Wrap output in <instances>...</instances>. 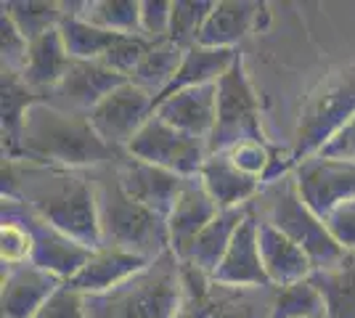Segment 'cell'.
<instances>
[{"instance_id":"obj_6","label":"cell","mask_w":355,"mask_h":318,"mask_svg":"<svg viewBox=\"0 0 355 318\" xmlns=\"http://www.w3.org/2000/svg\"><path fill=\"white\" fill-rule=\"evenodd\" d=\"M355 117V67L329 75L308 96L297 125V165L324 149Z\"/></svg>"},{"instance_id":"obj_25","label":"cell","mask_w":355,"mask_h":318,"mask_svg":"<svg viewBox=\"0 0 355 318\" xmlns=\"http://www.w3.org/2000/svg\"><path fill=\"white\" fill-rule=\"evenodd\" d=\"M236 51L234 48H205V46H191L183 53V64L178 69L175 80L170 82V88L157 98V104L175 96V93L186 91V88H196V85H207V82H218L231 64L236 61Z\"/></svg>"},{"instance_id":"obj_10","label":"cell","mask_w":355,"mask_h":318,"mask_svg":"<svg viewBox=\"0 0 355 318\" xmlns=\"http://www.w3.org/2000/svg\"><path fill=\"white\" fill-rule=\"evenodd\" d=\"M3 215H11L16 220H21L24 228L32 236V255L30 263L43 268V271L53 273L59 279H72L90 260V249L83 244L69 239L67 233H61L59 228H53L48 220H43L35 210H30L21 199L16 197H3Z\"/></svg>"},{"instance_id":"obj_22","label":"cell","mask_w":355,"mask_h":318,"mask_svg":"<svg viewBox=\"0 0 355 318\" xmlns=\"http://www.w3.org/2000/svg\"><path fill=\"white\" fill-rule=\"evenodd\" d=\"M72 67V59L64 48L59 27L51 32H45L40 37H35L30 43V53L24 61V69H21V80L30 85L32 91H56L59 82L67 77Z\"/></svg>"},{"instance_id":"obj_12","label":"cell","mask_w":355,"mask_h":318,"mask_svg":"<svg viewBox=\"0 0 355 318\" xmlns=\"http://www.w3.org/2000/svg\"><path fill=\"white\" fill-rule=\"evenodd\" d=\"M295 181L302 202L326 220L342 202L355 199V162L308 157L295 167Z\"/></svg>"},{"instance_id":"obj_40","label":"cell","mask_w":355,"mask_h":318,"mask_svg":"<svg viewBox=\"0 0 355 318\" xmlns=\"http://www.w3.org/2000/svg\"><path fill=\"white\" fill-rule=\"evenodd\" d=\"M315 157H326V159H342V162H355V117L337 136L326 143Z\"/></svg>"},{"instance_id":"obj_26","label":"cell","mask_w":355,"mask_h":318,"mask_svg":"<svg viewBox=\"0 0 355 318\" xmlns=\"http://www.w3.org/2000/svg\"><path fill=\"white\" fill-rule=\"evenodd\" d=\"M311 281L324 294L326 316L329 318H355V252L324 271H313Z\"/></svg>"},{"instance_id":"obj_2","label":"cell","mask_w":355,"mask_h":318,"mask_svg":"<svg viewBox=\"0 0 355 318\" xmlns=\"http://www.w3.org/2000/svg\"><path fill=\"white\" fill-rule=\"evenodd\" d=\"M19 157H27L32 165L80 170L119 159L117 149L104 143L85 114H72L59 106L37 101L24 117Z\"/></svg>"},{"instance_id":"obj_3","label":"cell","mask_w":355,"mask_h":318,"mask_svg":"<svg viewBox=\"0 0 355 318\" xmlns=\"http://www.w3.org/2000/svg\"><path fill=\"white\" fill-rule=\"evenodd\" d=\"M183 300V263L164 252L130 281L85 294L88 318H175Z\"/></svg>"},{"instance_id":"obj_15","label":"cell","mask_w":355,"mask_h":318,"mask_svg":"<svg viewBox=\"0 0 355 318\" xmlns=\"http://www.w3.org/2000/svg\"><path fill=\"white\" fill-rule=\"evenodd\" d=\"M154 114L186 136L209 141L212 130H215V117H218V82H207V85H196V88L175 93V96L159 101Z\"/></svg>"},{"instance_id":"obj_39","label":"cell","mask_w":355,"mask_h":318,"mask_svg":"<svg viewBox=\"0 0 355 318\" xmlns=\"http://www.w3.org/2000/svg\"><path fill=\"white\" fill-rule=\"evenodd\" d=\"M324 223L345 252H355V199L342 202L337 210H331Z\"/></svg>"},{"instance_id":"obj_28","label":"cell","mask_w":355,"mask_h":318,"mask_svg":"<svg viewBox=\"0 0 355 318\" xmlns=\"http://www.w3.org/2000/svg\"><path fill=\"white\" fill-rule=\"evenodd\" d=\"M183 53H186V48H180L173 40L151 43L148 53L144 56L141 67L135 69L130 80H133L135 85H141L144 91L151 93L154 98H159L170 88V82L175 80L178 69L183 64Z\"/></svg>"},{"instance_id":"obj_33","label":"cell","mask_w":355,"mask_h":318,"mask_svg":"<svg viewBox=\"0 0 355 318\" xmlns=\"http://www.w3.org/2000/svg\"><path fill=\"white\" fill-rule=\"evenodd\" d=\"M215 3H191L178 0L173 3V19H170V40L180 48H191L199 40V32L207 21L209 11Z\"/></svg>"},{"instance_id":"obj_1","label":"cell","mask_w":355,"mask_h":318,"mask_svg":"<svg viewBox=\"0 0 355 318\" xmlns=\"http://www.w3.org/2000/svg\"><path fill=\"white\" fill-rule=\"evenodd\" d=\"M3 197L21 199L30 210L48 220L61 233L90 252L104 249L96 186L80 170L27 167L16 173L11 162L3 165Z\"/></svg>"},{"instance_id":"obj_32","label":"cell","mask_w":355,"mask_h":318,"mask_svg":"<svg viewBox=\"0 0 355 318\" xmlns=\"http://www.w3.org/2000/svg\"><path fill=\"white\" fill-rule=\"evenodd\" d=\"M61 8L64 3H3V11L11 16V21L30 43L59 27L64 19Z\"/></svg>"},{"instance_id":"obj_17","label":"cell","mask_w":355,"mask_h":318,"mask_svg":"<svg viewBox=\"0 0 355 318\" xmlns=\"http://www.w3.org/2000/svg\"><path fill=\"white\" fill-rule=\"evenodd\" d=\"M212 279L218 284H225V287H273L266 268H263L260 247H257V215L252 210L247 215V220L239 226L236 236L228 247L223 263L218 265V271L212 273Z\"/></svg>"},{"instance_id":"obj_7","label":"cell","mask_w":355,"mask_h":318,"mask_svg":"<svg viewBox=\"0 0 355 318\" xmlns=\"http://www.w3.org/2000/svg\"><path fill=\"white\" fill-rule=\"evenodd\" d=\"M273 287H225L183 263V300L175 318H270Z\"/></svg>"},{"instance_id":"obj_31","label":"cell","mask_w":355,"mask_h":318,"mask_svg":"<svg viewBox=\"0 0 355 318\" xmlns=\"http://www.w3.org/2000/svg\"><path fill=\"white\" fill-rule=\"evenodd\" d=\"M270 318H329L326 316L324 294L311 279L284 287L276 292Z\"/></svg>"},{"instance_id":"obj_14","label":"cell","mask_w":355,"mask_h":318,"mask_svg":"<svg viewBox=\"0 0 355 318\" xmlns=\"http://www.w3.org/2000/svg\"><path fill=\"white\" fill-rule=\"evenodd\" d=\"M125 82H130V80L117 75L114 69H109L101 61H72L67 77L53 91V96H56L53 106L88 117L106 96H112Z\"/></svg>"},{"instance_id":"obj_20","label":"cell","mask_w":355,"mask_h":318,"mask_svg":"<svg viewBox=\"0 0 355 318\" xmlns=\"http://www.w3.org/2000/svg\"><path fill=\"white\" fill-rule=\"evenodd\" d=\"M154 260L133 255V252L104 247V249L93 252L88 263L74 273L67 284L72 289H77V292H83V294H104L109 289L130 281L133 276H138Z\"/></svg>"},{"instance_id":"obj_19","label":"cell","mask_w":355,"mask_h":318,"mask_svg":"<svg viewBox=\"0 0 355 318\" xmlns=\"http://www.w3.org/2000/svg\"><path fill=\"white\" fill-rule=\"evenodd\" d=\"M257 247H260L263 268L273 287L284 289L311 279L313 263L305 255V249H300L289 236H284L279 228L260 218H257Z\"/></svg>"},{"instance_id":"obj_38","label":"cell","mask_w":355,"mask_h":318,"mask_svg":"<svg viewBox=\"0 0 355 318\" xmlns=\"http://www.w3.org/2000/svg\"><path fill=\"white\" fill-rule=\"evenodd\" d=\"M231 157V162L241 170V173H247L252 178H263V173H266L268 167V159H270V149H268L266 143H257V141H247V143H239L234 146L231 152H225Z\"/></svg>"},{"instance_id":"obj_9","label":"cell","mask_w":355,"mask_h":318,"mask_svg":"<svg viewBox=\"0 0 355 318\" xmlns=\"http://www.w3.org/2000/svg\"><path fill=\"white\" fill-rule=\"evenodd\" d=\"M125 152L141 162L170 170L180 178H199L202 165L209 157L207 141L180 133L178 127L167 125L157 114L141 127V133L130 141Z\"/></svg>"},{"instance_id":"obj_27","label":"cell","mask_w":355,"mask_h":318,"mask_svg":"<svg viewBox=\"0 0 355 318\" xmlns=\"http://www.w3.org/2000/svg\"><path fill=\"white\" fill-rule=\"evenodd\" d=\"M37 101H43V96L32 91L19 72L3 69V141H6V149L14 157L19 152L24 117Z\"/></svg>"},{"instance_id":"obj_16","label":"cell","mask_w":355,"mask_h":318,"mask_svg":"<svg viewBox=\"0 0 355 318\" xmlns=\"http://www.w3.org/2000/svg\"><path fill=\"white\" fill-rule=\"evenodd\" d=\"M220 207L215 204V199L205 191V186L199 178H191L186 183L183 194L178 199L175 210L167 218V231H170V252L180 263L189 258L196 236L218 218Z\"/></svg>"},{"instance_id":"obj_13","label":"cell","mask_w":355,"mask_h":318,"mask_svg":"<svg viewBox=\"0 0 355 318\" xmlns=\"http://www.w3.org/2000/svg\"><path fill=\"white\" fill-rule=\"evenodd\" d=\"M114 175H117L119 186H122V191L128 197L135 199L138 204L148 207L151 212H157L164 220L170 218V212L175 210L186 183L191 181V178H180L170 170L141 162L130 154L125 159H119V167Z\"/></svg>"},{"instance_id":"obj_29","label":"cell","mask_w":355,"mask_h":318,"mask_svg":"<svg viewBox=\"0 0 355 318\" xmlns=\"http://www.w3.org/2000/svg\"><path fill=\"white\" fill-rule=\"evenodd\" d=\"M59 32L72 61H101L106 51L117 43V37H122V35L106 32L101 27H93L90 21L80 19L77 14L64 16Z\"/></svg>"},{"instance_id":"obj_37","label":"cell","mask_w":355,"mask_h":318,"mask_svg":"<svg viewBox=\"0 0 355 318\" xmlns=\"http://www.w3.org/2000/svg\"><path fill=\"white\" fill-rule=\"evenodd\" d=\"M170 19H173V3H164V0L141 3V35L148 43L170 40Z\"/></svg>"},{"instance_id":"obj_4","label":"cell","mask_w":355,"mask_h":318,"mask_svg":"<svg viewBox=\"0 0 355 318\" xmlns=\"http://www.w3.org/2000/svg\"><path fill=\"white\" fill-rule=\"evenodd\" d=\"M96 202L104 247L125 249L148 260H157L164 252H170L167 220L128 197L117 175L96 183Z\"/></svg>"},{"instance_id":"obj_35","label":"cell","mask_w":355,"mask_h":318,"mask_svg":"<svg viewBox=\"0 0 355 318\" xmlns=\"http://www.w3.org/2000/svg\"><path fill=\"white\" fill-rule=\"evenodd\" d=\"M0 236H3V263H8V265L30 263L32 236L21 220H16L11 215H3V233Z\"/></svg>"},{"instance_id":"obj_18","label":"cell","mask_w":355,"mask_h":318,"mask_svg":"<svg viewBox=\"0 0 355 318\" xmlns=\"http://www.w3.org/2000/svg\"><path fill=\"white\" fill-rule=\"evenodd\" d=\"M59 287V276L32 263L8 265L3 273V318H32Z\"/></svg>"},{"instance_id":"obj_24","label":"cell","mask_w":355,"mask_h":318,"mask_svg":"<svg viewBox=\"0 0 355 318\" xmlns=\"http://www.w3.org/2000/svg\"><path fill=\"white\" fill-rule=\"evenodd\" d=\"M250 210L252 207H236V210L218 212V218L196 236L191 252H189V258L183 260V263L196 268V271L212 276V273L218 271V265L223 263V258H225V252H228V247L234 242L239 226L247 220Z\"/></svg>"},{"instance_id":"obj_34","label":"cell","mask_w":355,"mask_h":318,"mask_svg":"<svg viewBox=\"0 0 355 318\" xmlns=\"http://www.w3.org/2000/svg\"><path fill=\"white\" fill-rule=\"evenodd\" d=\"M148 48H151V43H148L144 35H122V37H117V43L104 53L101 64H106L117 75L130 80L135 69L141 67L144 56L148 53Z\"/></svg>"},{"instance_id":"obj_5","label":"cell","mask_w":355,"mask_h":318,"mask_svg":"<svg viewBox=\"0 0 355 318\" xmlns=\"http://www.w3.org/2000/svg\"><path fill=\"white\" fill-rule=\"evenodd\" d=\"M257 197L263 199L260 202V210H263L260 220L276 226L300 249H305V255L313 263V271L331 268V265H337L347 255L337 244V239L329 233L324 220L302 202L295 181V173L286 175L284 181L273 183V186H266Z\"/></svg>"},{"instance_id":"obj_23","label":"cell","mask_w":355,"mask_h":318,"mask_svg":"<svg viewBox=\"0 0 355 318\" xmlns=\"http://www.w3.org/2000/svg\"><path fill=\"white\" fill-rule=\"evenodd\" d=\"M266 6L260 3H239V0H220L212 6L205 27L199 32L196 46L205 48H234L239 37L257 27L260 11Z\"/></svg>"},{"instance_id":"obj_11","label":"cell","mask_w":355,"mask_h":318,"mask_svg":"<svg viewBox=\"0 0 355 318\" xmlns=\"http://www.w3.org/2000/svg\"><path fill=\"white\" fill-rule=\"evenodd\" d=\"M154 109L157 98L130 80L112 96H106L88 114V120L104 143L112 149H128L130 141L141 133V127L154 117Z\"/></svg>"},{"instance_id":"obj_21","label":"cell","mask_w":355,"mask_h":318,"mask_svg":"<svg viewBox=\"0 0 355 318\" xmlns=\"http://www.w3.org/2000/svg\"><path fill=\"white\" fill-rule=\"evenodd\" d=\"M199 181L220 210L250 207V199H254L263 191V183L247 173H241L231 162L228 154H209L207 162L202 165Z\"/></svg>"},{"instance_id":"obj_30","label":"cell","mask_w":355,"mask_h":318,"mask_svg":"<svg viewBox=\"0 0 355 318\" xmlns=\"http://www.w3.org/2000/svg\"><path fill=\"white\" fill-rule=\"evenodd\" d=\"M85 11H77L80 19L90 21L114 35H141V3L133 0H98L83 3Z\"/></svg>"},{"instance_id":"obj_8","label":"cell","mask_w":355,"mask_h":318,"mask_svg":"<svg viewBox=\"0 0 355 318\" xmlns=\"http://www.w3.org/2000/svg\"><path fill=\"white\" fill-rule=\"evenodd\" d=\"M247 141L266 143V136L260 127L257 98L244 72V61L236 56L231 69L218 80V117L207 149L209 154H225Z\"/></svg>"},{"instance_id":"obj_36","label":"cell","mask_w":355,"mask_h":318,"mask_svg":"<svg viewBox=\"0 0 355 318\" xmlns=\"http://www.w3.org/2000/svg\"><path fill=\"white\" fill-rule=\"evenodd\" d=\"M32 318H88V313H85V294L72 289L64 281L51 294V300Z\"/></svg>"}]
</instances>
